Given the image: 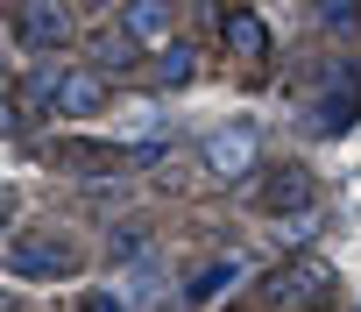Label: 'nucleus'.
Wrapping results in <instances>:
<instances>
[{"label": "nucleus", "instance_id": "obj_1", "mask_svg": "<svg viewBox=\"0 0 361 312\" xmlns=\"http://www.w3.org/2000/svg\"><path fill=\"white\" fill-rule=\"evenodd\" d=\"M78 270V248L57 241V234H15L8 241V277L22 284H50V277H71Z\"/></svg>", "mask_w": 361, "mask_h": 312}, {"label": "nucleus", "instance_id": "obj_2", "mask_svg": "<svg viewBox=\"0 0 361 312\" xmlns=\"http://www.w3.org/2000/svg\"><path fill=\"white\" fill-rule=\"evenodd\" d=\"M199 156H206V171H213L220 185H234V178L255 171V128H248V121H227V128H213V135L199 142Z\"/></svg>", "mask_w": 361, "mask_h": 312}, {"label": "nucleus", "instance_id": "obj_3", "mask_svg": "<svg viewBox=\"0 0 361 312\" xmlns=\"http://www.w3.org/2000/svg\"><path fill=\"white\" fill-rule=\"evenodd\" d=\"M326 291H333V263L326 256H290L269 277V298L276 305H326Z\"/></svg>", "mask_w": 361, "mask_h": 312}, {"label": "nucleus", "instance_id": "obj_4", "mask_svg": "<svg viewBox=\"0 0 361 312\" xmlns=\"http://www.w3.org/2000/svg\"><path fill=\"white\" fill-rule=\"evenodd\" d=\"M15 43L22 50H64L71 43V8L64 0H29L15 15Z\"/></svg>", "mask_w": 361, "mask_h": 312}, {"label": "nucleus", "instance_id": "obj_5", "mask_svg": "<svg viewBox=\"0 0 361 312\" xmlns=\"http://www.w3.org/2000/svg\"><path fill=\"white\" fill-rule=\"evenodd\" d=\"M114 107V85H106V71H64V85H57V121H92V114H106Z\"/></svg>", "mask_w": 361, "mask_h": 312}, {"label": "nucleus", "instance_id": "obj_6", "mask_svg": "<svg viewBox=\"0 0 361 312\" xmlns=\"http://www.w3.org/2000/svg\"><path fill=\"white\" fill-rule=\"evenodd\" d=\"M354 107H361V92H354V71H326V92L312 100V135H340L347 121H354Z\"/></svg>", "mask_w": 361, "mask_h": 312}, {"label": "nucleus", "instance_id": "obj_7", "mask_svg": "<svg viewBox=\"0 0 361 312\" xmlns=\"http://www.w3.org/2000/svg\"><path fill=\"white\" fill-rule=\"evenodd\" d=\"M121 29H128L142 50H170V0H128V8H121Z\"/></svg>", "mask_w": 361, "mask_h": 312}, {"label": "nucleus", "instance_id": "obj_8", "mask_svg": "<svg viewBox=\"0 0 361 312\" xmlns=\"http://www.w3.org/2000/svg\"><path fill=\"white\" fill-rule=\"evenodd\" d=\"M255 206H262V213H290V206H312V178L283 164V171H269V178H262Z\"/></svg>", "mask_w": 361, "mask_h": 312}, {"label": "nucleus", "instance_id": "obj_9", "mask_svg": "<svg viewBox=\"0 0 361 312\" xmlns=\"http://www.w3.org/2000/svg\"><path fill=\"white\" fill-rule=\"evenodd\" d=\"M227 50H234L241 64H269V29H262V15L234 8V15H227Z\"/></svg>", "mask_w": 361, "mask_h": 312}, {"label": "nucleus", "instance_id": "obj_10", "mask_svg": "<svg viewBox=\"0 0 361 312\" xmlns=\"http://www.w3.org/2000/svg\"><path fill=\"white\" fill-rule=\"evenodd\" d=\"M92 57H99L92 71H114V64H121V71H135V64H142V43H135L121 22H106V29L92 36Z\"/></svg>", "mask_w": 361, "mask_h": 312}, {"label": "nucleus", "instance_id": "obj_11", "mask_svg": "<svg viewBox=\"0 0 361 312\" xmlns=\"http://www.w3.org/2000/svg\"><path fill=\"white\" fill-rule=\"evenodd\" d=\"M185 78H192V50H185V43L156 50V85H185Z\"/></svg>", "mask_w": 361, "mask_h": 312}, {"label": "nucleus", "instance_id": "obj_12", "mask_svg": "<svg viewBox=\"0 0 361 312\" xmlns=\"http://www.w3.org/2000/svg\"><path fill=\"white\" fill-rule=\"evenodd\" d=\"M121 121H128L121 135H135V142H149V135H156V107H149V100H128V107H121Z\"/></svg>", "mask_w": 361, "mask_h": 312}, {"label": "nucleus", "instance_id": "obj_13", "mask_svg": "<svg viewBox=\"0 0 361 312\" xmlns=\"http://www.w3.org/2000/svg\"><path fill=\"white\" fill-rule=\"evenodd\" d=\"M234 284V263H220V270H206L199 284H192V298H213V291H227Z\"/></svg>", "mask_w": 361, "mask_h": 312}, {"label": "nucleus", "instance_id": "obj_14", "mask_svg": "<svg viewBox=\"0 0 361 312\" xmlns=\"http://www.w3.org/2000/svg\"><path fill=\"white\" fill-rule=\"evenodd\" d=\"M85 312H121V298L114 291H85Z\"/></svg>", "mask_w": 361, "mask_h": 312}, {"label": "nucleus", "instance_id": "obj_15", "mask_svg": "<svg viewBox=\"0 0 361 312\" xmlns=\"http://www.w3.org/2000/svg\"><path fill=\"white\" fill-rule=\"evenodd\" d=\"M99 8H106V0H99Z\"/></svg>", "mask_w": 361, "mask_h": 312}, {"label": "nucleus", "instance_id": "obj_16", "mask_svg": "<svg viewBox=\"0 0 361 312\" xmlns=\"http://www.w3.org/2000/svg\"><path fill=\"white\" fill-rule=\"evenodd\" d=\"M227 8H234V0H227Z\"/></svg>", "mask_w": 361, "mask_h": 312}]
</instances>
